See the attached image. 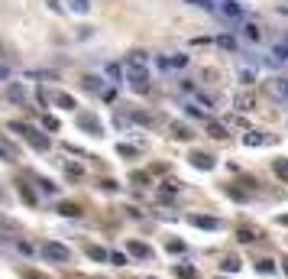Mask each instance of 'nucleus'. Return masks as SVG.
<instances>
[{"instance_id":"ddd939ff","label":"nucleus","mask_w":288,"mask_h":279,"mask_svg":"<svg viewBox=\"0 0 288 279\" xmlns=\"http://www.w3.org/2000/svg\"><path fill=\"white\" fill-rule=\"evenodd\" d=\"M220 4H223V7H220V13H223V16H230V20H237V16L243 13V7L237 4V0H220Z\"/></svg>"},{"instance_id":"a18cd8bd","label":"nucleus","mask_w":288,"mask_h":279,"mask_svg":"<svg viewBox=\"0 0 288 279\" xmlns=\"http://www.w3.org/2000/svg\"><path fill=\"white\" fill-rule=\"evenodd\" d=\"M282 269H285V273H288V257H285V260H282Z\"/></svg>"},{"instance_id":"4468645a","label":"nucleus","mask_w":288,"mask_h":279,"mask_svg":"<svg viewBox=\"0 0 288 279\" xmlns=\"http://www.w3.org/2000/svg\"><path fill=\"white\" fill-rule=\"evenodd\" d=\"M233 104H237V110H243V114H246V110H252V104H256V101H252V94L240 91L237 98H233Z\"/></svg>"},{"instance_id":"4c0bfd02","label":"nucleus","mask_w":288,"mask_h":279,"mask_svg":"<svg viewBox=\"0 0 288 279\" xmlns=\"http://www.w3.org/2000/svg\"><path fill=\"white\" fill-rule=\"evenodd\" d=\"M133 182H136V185H146V182H149V176H146V172H133Z\"/></svg>"},{"instance_id":"f3484780","label":"nucleus","mask_w":288,"mask_h":279,"mask_svg":"<svg viewBox=\"0 0 288 279\" xmlns=\"http://www.w3.org/2000/svg\"><path fill=\"white\" fill-rule=\"evenodd\" d=\"M16 191H20V198H23L26 205H36V202H39V198H36V191H33L29 185H26V182H20V185H16Z\"/></svg>"},{"instance_id":"9d476101","label":"nucleus","mask_w":288,"mask_h":279,"mask_svg":"<svg viewBox=\"0 0 288 279\" xmlns=\"http://www.w3.org/2000/svg\"><path fill=\"white\" fill-rule=\"evenodd\" d=\"M84 254H88L91 260H98V263H107V260H110V250L98 247V243H88V247H84Z\"/></svg>"},{"instance_id":"09e8293b","label":"nucleus","mask_w":288,"mask_h":279,"mask_svg":"<svg viewBox=\"0 0 288 279\" xmlns=\"http://www.w3.org/2000/svg\"><path fill=\"white\" fill-rule=\"evenodd\" d=\"M0 202H4V191H0Z\"/></svg>"},{"instance_id":"58836bf2","label":"nucleus","mask_w":288,"mask_h":279,"mask_svg":"<svg viewBox=\"0 0 288 279\" xmlns=\"http://www.w3.org/2000/svg\"><path fill=\"white\" fill-rule=\"evenodd\" d=\"M101 185H104V191H117V188H120V185H117V182H113V179H104Z\"/></svg>"},{"instance_id":"3c124183","label":"nucleus","mask_w":288,"mask_h":279,"mask_svg":"<svg viewBox=\"0 0 288 279\" xmlns=\"http://www.w3.org/2000/svg\"><path fill=\"white\" fill-rule=\"evenodd\" d=\"M149 279H152V276H149Z\"/></svg>"},{"instance_id":"f257e3e1","label":"nucleus","mask_w":288,"mask_h":279,"mask_svg":"<svg viewBox=\"0 0 288 279\" xmlns=\"http://www.w3.org/2000/svg\"><path fill=\"white\" fill-rule=\"evenodd\" d=\"M126 81L130 88H133L136 94H146L149 91V59H146V52H130L126 55Z\"/></svg>"},{"instance_id":"a878e982","label":"nucleus","mask_w":288,"mask_h":279,"mask_svg":"<svg viewBox=\"0 0 288 279\" xmlns=\"http://www.w3.org/2000/svg\"><path fill=\"white\" fill-rule=\"evenodd\" d=\"M36 182H39V188L46 191V195H55V191H58V185H55L52 179H36Z\"/></svg>"},{"instance_id":"cd10ccee","label":"nucleus","mask_w":288,"mask_h":279,"mask_svg":"<svg viewBox=\"0 0 288 279\" xmlns=\"http://www.w3.org/2000/svg\"><path fill=\"white\" fill-rule=\"evenodd\" d=\"M220 269H227V273H237V269H240V260H237V257H227L223 263H220Z\"/></svg>"},{"instance_id":"5701e85b","label":"nucleus","mask_w":288,"mask_h":279,"mask_svg":"<svg viewBox=\"0 0 288 279\" xmlns=\"http://www.w3.org/2000/svg\"><path fill=\"white\" fill-rule=\"evenodd\" d=\"M172 136H175V140H191L195 133H191L185 124H172Z\"/></svg>"},{"instance_id":"1a4fd4ad","label":"nucleus","mask_w":288,"mask_h":279,"mask_svg":"<svg viewBox=\"0 0 288 279\" xmlns=\"http://www.w3.org/2000/svg\"><path fill=\"white\" fill-rule=\"evenodd\" d=\"M52 101H55L58 107H65V110H75L78 107V101L72 98V94H65V91H52Z\"/></svg>"},{"instance_id":"39448f33","label":"nucleus","mask_w":288,"mask_h":279,"mask_svg":"<svg viewBox=\"0 0 288 279\" xmlns=\"http://www.w3.org/2000/svg\"><path fill=\"white\" fill-rule=\"evenodd\" d=\"M7 98H10V104H16V107H26V101H29V94H26V88L23 85H10V88H7Z\"/></svg>"},{"instance_id":"aec40b11","label":"nucleus","mask_w":288,"mask_h":279,"mask_svg":"<svg viewBox=\"0 0 288 279\" xmlns=\"http://www.w3.org/2000/svg\"><path fill=\"white\" fill-rule=\"evenodd\" d=\"M243 143L246 146H263V143H269V136H263V133H256V130H249L246 136H243Z\"/></svg>"},{"instance_id":"c85d7f7f","label":"nucleus","mask_w":288,"mask_h":279,"mask_svg":"<svg viewBox=\"0 0 288 279\" xmlns=\"http://www.w3.org/2000/svg\"><path fill=\"white\" fill-rule=\"evenodd\" d=\"M217 42H220V49H230V52H237V39H233V36H220Z\"/></svg>"},{"instance_id":"0eeeda50","label":"nucleus","mask_w":288,"mask_h":279,"mask_svg":"<svg viewBox=\"0 0 288 279\" xmlns=\"http://www.w3.org/2000/svg\"><path fill=\"white\" fill-rule=\"evenodd\" d=\"M188 159H191V165H195V169H204V172L214 169V156H211V153H198V150H195Z\"/></svg>"},{"instance_id":"ea45409f","label":"nucleus","mask_w":288,"mask_h":279,"mask_svg":"<svg viewBox=\"0 0 288 279\" xmlns=\"http://www.w3.org/2000/svg\"><path fill=\"white\" fill-rule=\"evenodd\" d=\"M81 172H84L81 165H68V176H72V179H81Z\"/></svg>"},{"instance_id":"37998d69","label":"nucleus","mask_w":288,"mask_h":279,"mask_svg":"<svg viewBox=\"0 0 288 279\" xmlns=\"http://www.w3.org/2000/svg\"><path fill=\"white\" fill-rule=\"evenodd\" d=\"M46 4H49V10H55V13L62 10V4H58V0H46Z\"/></svg>"},{"instance_id":"e433bc0d","label":"nucleus","mask_w":288,"mask_h":279,"mask_svg":"<svg viewBox=\"0 0 288 279\" xmlns=\"http://www.w3.org/2000/svg\"><path fill=\"white\" fill-rule=\"evenodd\" d=\"M133 117H136V120H139V124H143V127H152V117H149V114H139V110H136Z\"/></svg>"},{"instance_id":"7ed1b4c3","label":"nucleus","mask_w":288,"mask_h":279,"mask_svg":"<svg viewBox=\"0 0 288 279\" xmlns=\"http://www.w3.org/2000/svg\"><path fill=\"white\" fill-rule=\"evenodd\" d=\"M42 257H46L49 263H68V260H72V250H68L65 243L49 240V243H42Z\"/></svg>"},{"instance_id":"2f4dec72","label":"nucleus","mask_w":288,"mask_h":279,"mask_svg":"<svg viewBox=\"0 0 288 279\" xmlns=\"http://www.w3.org/2000/svg\"><path fill=\"white\" fill-rule=\"evenodd\" d=\"M42 127H46V130H52V133H55V130H58V120L46 114V117H42Z\"/></svg>"},{"instance_id":"a19ab883","label":"nucleus","mask_w":288,"mask_h":279,"mask_svg":"<svg viewBox=\"0 0 288 279\" xmlns=\"http://www.w3.org/2000/svg\"><path fill=\"white\" fill-rule=\"evenodd\" d=\"M120 153H123V156H136V146H126V143H120Z\"/></svg>"},{"instance_id":"f704fd0d","label":"nucleus","mask_w":288,"mask_h":279,"mask_svg":"<svg viewBox=\"0 0 288 279\" xmlns=\"http://www.w3.org/2000/svg\"><path fill=\"white\" fill-rule=\"evenodd\" d=\"M169 250H172V254H185V243H181V240H169Z\"/></svg>"},{"instance_id":"6e6552de","label":"nucleus","mask_w":288,"mask_h":279,"mask_svg":"<svg viewBox=\"0 0 288 279\" xmlns=\"http://www.w3.org/2000/svg\"><path fill=\"white\" fill-rule=\"evenodd\" d=\"M126 250H130L133 257H139V260H152V247H146L143 240H130V243H126Z\"/></svg>"},{"instance_id":"bb28decb","label":"nucleus","mask_w":288,"mask_h":279,"mask_svg":"<svg viewBox=\"0 0 288 279\" xmlns=\"http://www.w3.org/2000/svg\"><path fill=\"white\" fill-rule=\"evenodd\" d=\"M237 237H240L243 243H252V240L259 237V234H256V231H249V228H240V231H237Z\"/></svg>"},{"instance_id":"412c9836","label":"nucleus","mask_w":288,"mask_h":279,"mask_svg":"<svg viewBox=\"0 0 288 279\" xmlns=\"http://www.w3.org/2000/svg\"><path fill=\"white\" fill-rule=\"evenodd\" d=\"M104 75H107L113 85H120V81H123V72H120V65H104Z\"/></svg>"},{"instance_id":"c9c22d12","label":"nucleus","mask_w":288,"mask_h":279,"mask_svg":"<svg viewBox=\"0 0 288 279\" xmlns=\"http://www.w3.org/2000/svg\"><path fill=\"white\" fill-rule=\"evenodd\" d=\"M110 263L113 266H126V257L123 254H110Z\"/></svg>"},{"instance_id":"de8ad7c7","label":"nucleus","mask_w":288,"mask_h":279,"mask_svg":"<svg viewBox=\"0 0 288 279\" xmlns=\"http://www.w3.org/2000/svg\"><path fill=\"white\" fill-rule=\"evenodd\" d=\"M278 221H282V224H288V214H285V217H278Z\"/></svg>"},{"instance_id":"b1692460","label":"nucleus","mask_w":288,"mask_h":279,"mask_svg":"<svg viewBox=\"0 0 288 279\" xmlns=\"http://www.w3.org/2000/svg\"><path fill=\"white\" fill-rule=\"evenodd\" d=\"M68 7L75 13H91V0H68Z\"/></svg>"},{"instance_id":"49530a36","label":"nucleus","mask_w":288,"mask_h":279,"mask_svg":"<svg viewBox=\"0 0 288 279\" xmlns=\"http://www.w3.org/2000/svg\"><path fill=\"white\" fill-rule=\"evenodd\" d=\"M188 4H198V7H201V4H204V0H188Z\"/></svg>"},{"instance_id":"a211bd4d","label":"nucleus","mask_w":288,"mask_h":279,"mask_svg":"<svg viewBox=\"0 0 288 279\" xmlns=\"http://www.w3.org/2000/svg\"><path fill=\"white\" fill-rule=\"evenodd\" d=\"M243 36H246L249 42H259V39H263V30H259L256 23H246V26H243Z\"/></svg>"},{"instance_id":"f8f14e48","label":"nucleus","mask_w":288,"mask_h":279,"mask_svg":"<svg viewBox=\"0 0 288 279\" xmlns=\"http://www.w3.org/2000/svg\"><path fill=\"white\" fill-rule=\"evenodd\" d=\"M159 65H162V68H181V65H188V55H185V52H178V55L159 59Z\"/></svg>"},{"instance_id":"6ab92c4d","label":"nucleus","mask_w":288,"mask_h":279,"mask_svg":"<svg viewBox=\"0 0 288 279\" xmlns=\"http://www.w3.org/2000/svg\"><path fill=\"white\" fill-rule=\"evenodd\" d=\"M58 214H62V217H78V214H81V208H78L75 202H62V205H58Z\"/></svg>"},{"instance_id":"dca6fc26","label":"nucleus","mask_w":288,"mask_h":279,"mask_svg":"<svg viewBox=\"0 0 288 279\" xmlns=\"http://www.w3.org/2000/svg\"><path fill=\"white\" fill-rule=\"evenodd\" d=\"M0 156H4L7 162H13V159H16V146L10 143V140H4V136H0Z\"/></svg>"},{"instance_id":"9b49d317","label":"nucleus","mask_w":288,"mask_h":279,"mask_svg":"<svg viewBox=\"0 0 288 279\" xmlns=\"http://www.w3.org/2000/svg\"><path fill=\"white\" fill-rule=\"evenodd\" d=\"M207 133H211L214 140H227L230 130H227V124H220V120H207Z\"/></svg>"},{"instance_id":"473e14b6","label":"nucleus","mask_w":288,"mask_h":279,"mask_svg":"<svg viewBox=\"0 0 288 279\" xmlns=\"http://www.w3.org/2000/svg\"><path fill=\"white\" fill-rule=\"evenodd\" d=\"M188 114H191V117H201V120H204V117H207V110H201L198 104H188Z\"/></svg>"},{"instance_id":"393cba45","label":"nucleus","mask_w":288,"mask_h":279,"mask_svg":"<svg viewBox=\"0 0 288 279\" xmlns=\"http://www.w3.org/2000/svg\"><path fill=\"white\" fill-rule=\"evenodd\" d=\"M272 169H275V176H278V179H285V182H288V159H275V162H272Z\"/></svg>"},{"instance_id":"79ce46f5","label":"nucleus","mask_w":288,"mask_h":279,"mask_svg":"<svg viewBox=\"0 0 288 279\" xmlns=\"http://www.w3.org/2000/svg\"><path fill=\"white\" fill-rule=\"evenodd\" d=\"M275 91H278V94H285V98H288V81H278V85H275Z\"/></svg>"},{"instance_id":"c756f323","label":"nucleus","mask_w":288,"mask_h":279,"mask_svg":"<svg viewBox=\"0 0 288 279\" xmlns=\"http://www.w3.org/2000/svg\"><path fill=\"white\" fill-rule=\"evenodd\" d=\"M175 276L178 279H195V269L191 266H175Z\"/></svg>"},{"instance_id":"2eb2a0df","label":"nucleus","mask_w":288,"mask_h":279,"mask_svg":"<svg viewBox=\"0 0 288 279\" xmlns=\"http://www.w3.org/2000/svg\"><path fill=\"white\" fill-rule=\"evenodd\" d=\"M275 62H288V42H275L272 46V65Z\"/></svg>"},{"instance_id":"20e7f679","label":"nucleus","mask_w":288,"mask_h":279,"mask_svg":"<svg viewBox=\"0 0 288 279\" xmlns=\"http://www.w3.org/2000/svg\"><path fill=\"white\" fill-rule=\"evenodd\" d=\"M75 124L81 127L84 133H91V136H101V133H104V124H101V120L94 117V114H88V110H81V114L75 117Z\"/></svg>"},{"instance_id":"72a5a7b5","label":"nucleus","mask_w":288,"mask_h":279,"mask_svg":"<svg viewBox=\"0 0 288 279\" xmlns=\"http://www.w3.org/2000/svg\"><path fill=\"white\" fill-rule=\"evenodd\" d=\"M259 273H275V266H272V260H259Z\"/></svg>"},{"instance_id":"4be33fe9","label":"nucleus","mask_w":288,"mask_h":279,"mask_svg":"<svg viewBox=\"0 0 288 279\" xmlns=\"http://www.w3.org/2000/svg\"><path fill=\"white\" fill-rule=\"evenodd\" d=\"M0 231H7V234H16L20 231V224L13 221V217H7V214H0Z\"/></svg>"},{"instance_id":"8fccbe9b","label":"nucleus","mask_w":288,"mask_h":279,"mask_svg":"<svg viewBox=\"0 0 288 279\" xmlns=\"http://www.w3.org/2000/svg\"><path fill=\"white\" fill-rule=\"evenodd\" d=\"M0 240H4V237H0Z\"/></svg>"},{"instance_id":"f03ea898","label":"nucleus","mask_w":288,"mask_h":279,"mask_svg":"<svg viewBox=\"0 0 288 279\" xmlns=\"http://www.w3.org/2000/svg\"><path fill=\"white\" fill-rule=\"evenodd\" d=\"M10 130H13V133H20V136H23V140H26V143H29L36 153H49V150H52V140H49L46 133H39L36 127L20 124V120H13V124H10Z\"/></svg>"},{"instance_id":"c03bdc74","label":"nucleus","mask_w":288,"mask_h":279,"mask_svg":"<svg viewBox=\"0 0 288 279\" xmlns=\"http://www.w3.org/2000/svg\"><path fill=\"white\" fill-rule=\"evenodd\" d=\"M7 78H10V68H7V65H0V81H7Z\"/></svg>"},{"instance_id":"423d86ee","label":"nucleus","mask_w":288,"mask_h":279,"mask_svg":"<svg viewBox=\"0 0 288 279\" xmlns=\"http://www.w3.org/2000/svg\"><path fill=\"white\" fill-rule=\"evenodd\" d=\"M188 221L195 224V228H204V231H217V228H220V221H217V217H211V214H191Z\"/></svg>"},{"instance_id":"7c9ffc66","label":"nucleus","mask_w":288,"mask_h":279,"mask_svg":"<svg viewBox=\"0 0 288 279\" xmlns=\"http://www.w3.org/2000/svg\"><path fill=\"white\" fill-rule=\"evenodd\" d=\"M227 195H230V198H237V202H246V191H243V188H230V185H227Z\"/></svg>"}]
</instances>
